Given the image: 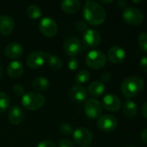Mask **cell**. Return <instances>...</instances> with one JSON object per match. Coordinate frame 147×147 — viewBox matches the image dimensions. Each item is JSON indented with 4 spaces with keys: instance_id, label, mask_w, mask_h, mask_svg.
I'll return each mask as SVG.
<instances>
[{
    "instance_id": "6da1fadb",
    "label": "cell",
    "mask_w": 147,
    "mask_h": 147,
    "mask_svg": "<svg viewBox=\"0 0 147 147\" xmlns=\"http://www.w3.org/2000/svg\"><path fill=\"white\" fill-rule=\"evenodd\" d=\"M82 14L84 19L91 25H100L107 18V13L104 7L95 1H86Z\"/></svg>"
},
{
    "instance_id": "7a4b0ae2",
    "label": "cell",
    "mask_w": 147,
    "mask_h": 147,
    "mask_svg": "<svg viewBox=\"0 0 147 147\" xmlns=\"http://www.w3.org/2000/svg\"><path fill=\"white\" fill-rule=\"evenodd\" d=\"M144 86L145 81L143 78L137 76H132L126 78L121 83L120 90L126 97L132 98L139 95L144 89Z\"/></svg>"
},
{
    "instance_id": "3957f363",
    "label": "cell",
    "mask_w": 147,
    "mask_h": 147,
    "mask_svg": "<svg viewBox=\"0 0 147 147\" xmlns=\"http://www.w3.org/2000/svg\"><path fill=\"white\" fill-rule=\"evenodd\" d=\"M23 106L31 111L41 109L45 103V97L39 92L25 93L21 99Z\"/></svg>"
},
{
    "instance_id": "277c9868",
    "label": "cell",
    "mask_w": 147,
    "mask_h": 147,
    "mask_svg": "<svg viewBox=\"0 0 147 147\" xmlns=\"http://www.w3.org/2000/svg\"><path fill=\"white\" fill-rule=\"evenodd\" d=\"M85 61L88 67L94 70H99L106 65L107 57L102 51L94 49L88 52L86 56Z\"/></svg>"
},
{
    "instance_id": "5b68a950",
    "label": "cell",
    "mask_w": 147,
    "mask_h": 147,
    "mask_svg": "<svg viewBox=\"0 0 147 147\" xmlns=\"http://www.w3.org/2000/svg\"><path fill=\"white\" fill-rule=\"evenodd\" d=\"M122 17L127 24L132 26L139 25L142 23L145 18L143 12L136 7H127L125 9L122 14Z\"/></svg>"
},
{
    "instance_id": "8992f818",
    "label": "cell",
    "mask_w": 147,
    "mask_h": 147,
    "mask_svg": "<svg viewBox=\"0 0 147 147\" xmlns=\"http://www.w3.org/2000/svg\"><path fill=\"white\" fill-rule=\"evenodd\" d=\"M49 55V53L42 51H34L28 55L27 65L30 69H39L45 64Z\"/></svg>"
},
{
    "instance_id": "52a82bcc",
    "label": "cell",
    "mask_w": 147,
    "mask_h": 147,
    "mask_svg": "<svg viewBox=\"0 0 147 147\" xmlns=\"http://www.w3.org/2000/svg\"><path fill=\"white\" fill-rule=\"evenodd\" d=\"M39 28L42 34H44L45 36L53 37L57 33L58 25L53 18L49 16H45L41 19L39 22Z\"/></svg>"
},
{
    "instance_id": "ba28073f",
    "label": "cell",
    "mask_w": 147,
    "mask_h": 147,
    "mask_svg": "<svg viewBox=\"0 0 147 147\" xmlns=\"http://www.w3.org/2000/svg\"><path fill=\"white\" fill-rule=\"evenodd\" d=\"M118 126V120L115 116L112 115H104L98 118L97 127L100 130L110 133L116 129Z\"/></svg>"
},
{
    "instance_id": "9c48e42d",
    "label": "cell",
    "mask_w": 147,
    "mask_h": 147,
    "mask_svg": "<svg viewBox=\"0 0 147 147\" xmlns=\"http://www.w3.org/2000/svg\"><path fill=\"white\" fill-rule=\"evenodd\" d=\"M84 111L88 118L97 119L101 116L102 113V105L98 100L94 98H90L85 102Z\"/></svg>"
},
{
    "instance_id": "30bf717a",
    "label": "cell",
    "mask_w": 147,
    "mask_h": 147,
    "mask_svg": "<svg viewBox=\"0 0 147 147\" xmlns=\"http://www.w3.org/2000/svg\"><path fill=\"white\" fill-rule=\"evenodd\" d=\"M73 139L78 145L87 146L93 140V134L86 127H78L73 132Z\"/></svg>"
},
{
    "instance_id": "8fae6325",
    "label": "cell",
    "mask_w": 147,
    "mask_h": 147,
    "mask_svg": "<svg viewBox=\"0 0 147 147\" xmlns=\"http://www.w3.org/2000/svg\"><path fill=\"white\" fill-rule=\"evenodd\" d=\"M82 46L80 40L75 36L68 37L63 43V50L65 53L70 57H75L81 51Z\"/></svg>"
},
{
    "instance_id": "7c38bea8",
    "label": "cell",
    "mask_w": 147,
    "mask_h": 147,
    "mask_svg": "<svg viewBox=\"0 0 147 147\" xmlns=\"http://www.w3.org/2000/svg\"><path fill=\"white\" fill-rule=\"evenodd\" d=\"M82 39H83L84 44L88 47H91V48L98 47L101 44V34L97 30L92 29V28L91 29L88 28L85 31Z\"/></svg>"
},
{
    "instance_id": "4fadbf2b",
    "label": "cell",
    "mask_w": 147,
    "mask_h": 147,
    "mask_svg": "<svg viewBox=\"0 0 147 147\" xmlns=\"http://www.w3.org/2000/svg\"><path fill=\"white\" fill-rule=\"evenodd\" d=\"M102 106L110 112H118L121 108V101L116 95L107 94L102 99Z\"/></svg>"
},
{
    "instance_id": "5bb4252c",
    "label": "cell",
    "mask_w": 147,
    "mask_h": 147,
    "mask_svg": "<svg viewBox=\"0 0 147 147\" xmlns=\"http://www.w3.org/2000/svg\"><path fill=\"white\" fill-rule=\"evenodd\" d=\"M68 96L74 102H83L88 98V91L83 86L80 84H75L70 88Z\"/></svg>"
},
{
    "instance_id": "9a60e30c",
    "label": "cell",
    "mask_w": 147,
    "mask_h": 147,
    "mask_svg": "<svg viewBox=\"0 0 147 147\" xmlns=\"http://www.w3.org/2000/svg\"><path fill=\"white\" fill-rule=\"evenodd\" d=\"M107 58L110 62L113 64H120L124 61L126 58V52L122 47L119 46H114L108 49Z\"/></svg>"
},
{
    "instance_id": "2e32d148",
    "label": "cell",
    "mask_w": 147,
    "mask_h": 147,
    "mask_svg": "<svg viewBox=\"0 0 147 147\" xmlns=\"http://www.w3.org/2000/svg\"><path fill=\"white\" fill-rule=\"evenodd\" d=\"M23 53V47L17 42H10L4 47V54L10 59H17Z\"/></svg>"
},
{
    "instance_id": "e0dca14e",
    "label": "cell",
    "mask_w": 147,
    "mask_h": 147,
    "mask_svg": "<svg viewBox=\"0 0 147 147\" xmlns=\"http://www.w3.org/2000/svg\"><path fill=\"white\" fill-rule=\"evenodd\" d=\"M15 27L14 19L7 15L0 16V33L3 35H10Z\"/></svg>"
},
{
    "instance_id": "ac0fdd59",
    "label": "cell",
    "mask_w": 147,
    "mask_h": 147,
    "mask_svg": "<svg viewBox=\"0 0 147 147\" xmlns=\"http://www.w3.org/2000/svg\"><path fill=\"white\" fill-rule=\"evenodd\" d=\"M23 118H24V112L20 106L15 105L10 109L8 113V119L10 123L14 125H19L23 121Z\"/></svg>"
},
{
    "instance_id": "d6986e66",
    "label": "cell",
    "mask_w": 147,
    "mask_h": 147,
    "mask_svg": "<svg viewBox=\"0 0 147 147\" xmlns=\"http://www.w3.org/2000/svg\"><path fill=\"white\" fill-rule=\"evenodd\" d=\"M23 65L21 61L12 60L7 65V73L12 78H18L23 73Z\"/></svg>"
},
{
    "instance_id": "ffe728a7",
    "label": "cell",
    "mask_w": 147,
    "mask_h": 147,
    "mask_svg": "<svg viewBox=\"0 0 147 147\" xmlns=\"http://www.w3.org/2000/svg\"><path fill=\"white\" fill-rule=\"evenodd\" d=\"M81 6L80 0H64L61 3L62 10L68 14H74L77 12Z\"/></svg>"
},
{
    "instance_id": "44dd1931",
    "label": "cell",
    "mask_w": 147,
    "mask_h": 147,
    "mask_svg": "<svg viewBox=\"0 0 147 147\" xmlns=\"http://www.w3.org/2000/svg\"><path fill=\"white\" fill-rule=\"evenodd\" d=\"M105 84L101 81H94L92 82L88 88V94H89L91 96L94 97H99L101 96L104 91H105Z\"/></svg>"
},
{
    "instance_id": "7402d4cb",
    "label": "cell",
    "mask_w": 147,
    "mask_h": 147,
    "mask_svg": "<svg viewBox=\"0 0 147 147\" xmlns=\"http://www.w3.org/2000/svg\"><path fill=\"white\" fill-rule=\"evenodd\" d=\"M123 112L127 118L133 119L138 114V107L133 101L127 100L123 105Z\"/></svg>"
},
{
    "instance_id": "603a6c76",
    "label": "cell",
    "mask_w": 147,
    "mask_h": 147,
    "mask_svg": "<svg viewBox=\"0 0 147 147\" xmlns=\"http://www.w3.org/2000/svg\"><path fill=\"white\" fill-rule=\"evenodd\" d=\"M32 86L38 91H44L49 87V81L42 76H38L33 79Z\"/></svg>"
},
{
    "instance_id": "cb8c5ba5",
    "label": "cell",
    "mask_w": 147,
    "mask_h": 147,
    "mask_svg": "<svg viewBox=\"0 0 147 147\" xmlns=\"http://www.w3.org/2000/svg\"><path fill=\"white\" fill-rule=\"evenodd\" d=\"M48 64L52 70L58 71L62 66V60L57 55L49 54L48 57Z\"/></svg>"
},
{
    "instance_id": "d4e9b609",
    "label": "cell",
    "mask_w": 147,
    "mask_h": 147,
    "mask_svg": "<svg viewBox=\"0 0 147 147\" xmlns=\"http://www.w3.org/2000/svg\"><path fill=\"white\" fill-rule=\"evenodd\" d=\"M27 15L32 19H38L42 16V9L36 4H30L27 8Z\"/></svg>"
},
{
    "instance_id": "484cf974",
    "label": "cell",
    "mask_w": 147,
    "mask_h": 147,
    "mask_svg": "<svg viewBox=\"0 0 147 147\" xmlns=\"http://www.w3.org/2000/svg\"><path fill=\"white\" fill-rule=\"evenodd\" d=\"M10 106V96L4 92H0V113H3L7 111Z\"/></svg>"
},
{
    "instance_id": "4316f807",
    "label": "cell",
    "mask_w": 147,
    "mask_h": 147,
    "mask_svg": "<svg viewBox=\"0 0 147 147\" xmlns=\"http://www.w3.org/2000/svg\"><path fill=\"white\" fill-rule=\"evenodd\" d=\"M90 79V72L88 70H80L75 76V82L77 84H85Z\"/></svg>"
},
{
    "instance_id": "83f0119b",
    "label": "cell",
    "mask_w": 147,
    "mask_h": 147,
    "mask_svg": "<svg viewBox=\"0 0 147 147\" xmlns=\"http://www.w3.org/2000/svg\"><path fill=\"white\" fill-rule=\"evenodd\" d=\"M138 44L140 50L147 53V32H143L139 34L138 39Z\"/></svg>"
},
{
    "instance_id": "f1b7e54d",
    "label": "cell",
    "mask_w": 147,
    "mask_h": 147,
    "mask_svg": "<svg viewBox=\"0 0 147 147\" xmlns=\"http://www.w3.org/2000/svg\"><path fill=\"white\" fill-rule=\"evenodd\" d=\"M59 131L63 135H70L73 134L74 132V129H73V127L69 124V123H67V122H62L61 123V125L59 126Z\"/></svg>"
},
{
    "instance_id": "f546056e",
    "label": "cell",
    "mask_w": 147,
    "mask_h": 147,
    "mask_svg": "<svg viewBox=\"0 0 147 147\" xmlns=\"http://www.w3.org/2000/svg\"><path fill=\"white\" fill-rule=\"evenodd\" d=\"M80 66L79 59L75 57H70V59L68 61V67L71 71H76Z\"/></svg>"
},
{
    "instance_id": "4dcf8cb0",
    "label": "cell",
    "mask_w": 147,
    "mask_h": 147,
    "mask_svg": "<svg viewBox=\"0 0 147 147\" xmlns=\"http://www.w3.org/2000/svg\"><path fill=\"white\" fill-rule=\"evenodd\" d=\"M24 91H25V89L22 84H16L13 86V93L16 96H23L24 95Z\"/></svg>"
},
{
    "instance_id": "1f68e13d",
    "label": "cell",
    "mask_w": 147,
    "mask_h": 147,
    "mask_svg": "<svg viewBox=\"0 0 147 147\" xmlns=\"http://www.w3.org/2000/svg\"><path fill=\"white\" fill-rule=\"evenodd\" d=\"M59 147H75V145L69 140H61L58 143Z\"/></svg>"
},
{
    "instance_id": "d6a6232c",
    "label": "cell",
    "mask_w": 147,
    "mask_h": 147,
    "mask_svg": "<svg viewBox=\"0 0 147 147\" xmlns=\"http://www.w3.org/2000/svg\"><path fill=\"white\" fill-rule=\"evenodd\" d=\"M139 67L142 71L147 72V56H144L140 59L139 61Z\"/></svg>"
},
{
    "instance_id": "836d02e7",
    "label": "cell",
    "mask_w": 147,
    "mask_h": 147,
    "mask_svg": "<svg viewBox=\"0 0 147 147\" xmlns=\"http://www.w3.org/2000/svg\"><path fill=\"white\" fill-rule=\"evenodd\" d=\"M36 147H56L55 144L53 141L50 140H44V141H41L37 144Z\"/></svg>"
},
{
    "instance_id": "e575fe53",
    "label": "cell",
    "mask_w": 147,
    "mask_h": 147,
    "mask_svg": "<svg viewBox=\"0 0 147 147\" xmlns=\"http://www.w3.org/2000/svg\"><path fill=\"white\" fill-rule=\"evenodd\" d=\"M75 27L78 30L80 31H83V30H87L88 29V25L86 24V22H84L81 20H79L76 23H75Z\"/></svg>"
},
{
    "instance_id": "d590c367",
    "label": "cell",
    "mask_w": 147,
    "mask_h": 147,
    "mask_svg": "<svg viewBox=\"0 0 147 147\" xmlns=\"http://www.w3.org/2000/svg\"><path fill=\"white\" fill-rule=\"evenodd\" d=\"M111 79V74L107 71H105V72H102L101 75V82H102L103 84L104 83H107L108 81H110Z\"/></svg>"
},
{
    "instance_id": "8d00e7d4",
    "label": "cell",
    "mask_w": 147,
    "mask_h": 147,
    "mask_svg": "<svg viewBox=\"0 0 147 147\" xmlns=\"http://www.w3.org/2000/svg\"><path fill=\"white\" fill-rule=\"evenodd\" d=\"M140 138H141L142 141H143L144 143H146L147 145V128L144 129V130L141 132V134H140Z\"/></svg>"
},
{
    "instance_id": "74e56055",
    "label": "cell",
    "mask_w": 147,
    "mask_h": 147,
    "mask_svg": "<svg viewBox=\"0 0 147 147\" xmlns=\"http://www.w3.org/2000/svg\"><path fill=\"white\" fill-rule=\"evenodd\" d=\"M117 3H118V5H119L120 8H125V9H126V8L128 7V2L126 1V0H119V1L117 2Z\"/></svg>"
},
{
    "instance_id": "f35d334b",
    "label": "cell",
    "mask_w": 147,
    "mask_h": 147,
    "mask_svg": "<svg viewBox=\"0 0 147 147\" xmlns=\"http://www.w3.org/2000/svg\"><path fill=\"white\" fill-rule=\"evenodd\" d=\"M142 114L144 115V117L147 120V102L144 103V105L142 106Z\"/></svg>"
},
{
    "instance_id": "ab89813d",
    "label": "cell",
    "mask_w": 147,
    "mask_h": 147,
    "mask_svg": "<svg viewBox=\"0 0 147 147\" xmlns=\"http://www.w3.org/2000/svg\"><path fill=\"white\" fill-rule=\"evenodd\" d=\"M3 67H2V65H0V78L3 77Z\"/></svg>"
},
{
    "instance_id": "60d3db41",
    "label": "cell",
    "mask_w": 147,
    "mask_h": 147,
    "mask_svg": "<svg viewBox=\"0 0 147 147\" xmlns=\"http://www.w3.org/2000/svg\"><path fill=\"white\" fill-rule=\"evenodd\" d=\"M102 3H112L113 0H110V1H101Z\"/></svg>"
},
{
    "instance_id": "b9f144b4",
    "label": "cell",
    "mask_w": 147,
    "mask_h": 147,
    "mask_svg": "<svg viewBox=\"0 0 147 147\" xmlns=\"http://www.w3.org/2000/svg\"><path fill=\"white\" fill-rule=\"evenodd\" d=\"M133 3H141L140 1H133Z\"/></svg>"
},
{
    "instance_id": "7bdbcfd3",
    "label": "cell",
    "mask_w": 147,
    "mask_h": 147,
    "mask_svg": "<svg viewBox=\"0 0 147 147\" xmlns=\"http://www.w3.org/2000/svg\"><path fill=\"white\" fill-rule=\"evenodd\" d=\"M83 147H89V146H83Z\"/></svg>"
},
{
    "instance_id": "ee69618b",
    "label": "cell",
    "mask_w": 147,
    "mask_h": 147,
    "mask_svg": "<svg viewBox=\"0 0 147 147\" xmlns=\"http://www.w3.org/2000/svg\"><path fill=\"white\" fill-rule=\"evenodd\" d=\"M128 147H134V146H128Z\"/></svg>"
}]
</instances>
